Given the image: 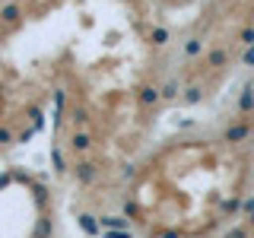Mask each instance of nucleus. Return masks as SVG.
<instances>
[{
    "label": "nucleus",
    "instance_id": "obj_1",
    "mask_svg": "<svg viewBox=\"0 0 254 238\" xmlns=\"http://www.w3.org/2000/svg\"><path fill=\"white\" fill-rule=\"evenodd\" d=\"M245 137H248V124H232V127L226 130V140H229V143H242Z\"/></svg>",
    "mask_w": 254,
    "mask_h": 238
},
{
    "label": "nucleus",
    "instance_id": "obj_2",
    "mask_svg": "<svg viewBox=\"0 0 254 238\" xmlns=\"http://www.w3.org/2000/svg\"><path fill=\"white\" fill-rule=\"evenodd\" d=\"M159 99H162V92H159L156 86H143V89H140V102H143V105H156Z\"/></svg>",
    "mask_w": 254,
    "mask_h": 238
},
{
    "label": "nucleus",
    "instance_id": "obj_3",
    "mask_svg": "<svg viewBox=\"0 0 254 238\" xmlns=\"http://www.w3.org/2000/svg\"><path fill=\"white\" fill-rule=\"evenodd\" d=\"M251 108H254V86H248L238 99V111H251Z\"/></svg>",
    "mask_w": 254,
    "mask_h": 238
},
{
    "label": "nucleus",
    "instance_id": "obj_4",
    "mask_svg": "<svg viewBox=\"0 0 254 238\" xmlns=\"http://www.w3.org/2000/svg\"><path fill=\"white\" fill-rule=\"evenodd\" d=\"M226 60H229V54L222 51V48H216V51H210V54H206V63H210V67H222Z\"/></svg>",
    "mask_w": 254,
    "mask_h": 238
},
{
    "label": "nucleus",
    "instance_id": "obj_5",
    "mask_svg": "<svg viewBox=\"0 0 254 238\" xmlns=\"http://www.w3.org/2000/svg\"><path fill=\"white\" fill-rule=\"evenodd\" d=\"M0 19H3V22H16V19H19V6H16V3L3 6V10H0Z\"/></svg>",
    "mask_w": 254,
    "mask_h": 238
},
{
    "label": "nucleus",
    "instance_id": "obj_6",
    "mask_svg": "<svg viewBox=\"0 0 254 238\" xmlns=\"http://www.w3.org/2000/svg\"><path fill=\"white\" fill-rule=\"evenodd\" d=\"M149 42L153 45H169V29H153L149 32Z\"/></svg>",
    "mask_w": 254,
    "mask_h": 238
},
{
    "label": "nucleus",
    "instance_id": "obj_7",
    "mask_svg": "<svg viewBox=\"0 0 254 238\" xmlns=\"http://www.w3.org/2000/svg\"><path fill=\"white\" fill-rule=\"evenodd\" d=\"M200 51H203V42H200V38H190V42L185 45V54H188V58H197Z\"/></svg>",
    "mask_w": 254,
    "mask_h": 238
},
{
    "label": "nucleus",
    "instance_id": "obj_8",
    "mask_svg": "<svg viewBox=\"0 0 254 238\" xmlns=\"http://www.w3.org/2000/svg\"><path fill=\"white\" fill-rule=\"evenodd\" d=\"M200 99H203V89H197V86H190V89L185 92V105H197Z\"/></svg>",
    "mask_w": 254,
    "mask_h": 238
},
{
    "label": "nucleus",
    "instance_id": "obj_9",
    "mask_svg": "<svg viewBox=\"0 0 254 238\" xmlns=\"http://www.w3.org/2000/svg\"><path fill=\"white\" fill-rule=\"evenodd\" d=\"M89 133H73V149H89Z\"/></svg>",
    "mask_w": 254,
    "mask_h": 238
},
{
    "label": "nucleus",
    "instance_id": "obj_10",
    "mask_svg": "<svg viewBox=\"0 0 254 238\" xmlns=\"http://www.w3.org/2000/svg\"><path fill=\"white\" fill-rule=\"evenodd\" d=\"M79 226H83V232H89V235L99 232V226H95V219H92V216H79Z\"/></svg>",
    "mask_w": 254,
    "mask_h": 238
},
{
    "label": "nucleus",
    "instance_id": "obj_11",
    "mask_svg": "<svg viewBox=\"0 0 254 238\" xmlns=\"http://www.w3.org/2000/svg\"><path fill=\"white\" fill-rule=\"evenodd\" d=\"M102 226H111V229H124V226H127V219H121V216H105V219H102Z\"/></svg>",
    "mask_w": 254,
    "mask_h": 238
},
{
    "label": "nucleus",
    "instance_id": "obj_12",
    "mask_svg": "<svg viewBox=\"0 0 254 238\" xmlns=\"http://www.w3.org/2000/svg\"><path fill=\"white\" fill-rule=\"evenodd\" d=\"M159 92H162V99H175V95H178V83H165Z\"/></svg>",
    "mask_w": 254,
    "mask_h": 238
},
{
    "label": "nucleus",
    "instance_id": "obj_13",
    "mask_svg": "<svg viewBox=\"0 0 254 238\" xmlns=\"http://www.w3.org/2000/svg\"><path fill=\"white\" fill-rule=\"evenodd\" d=\"M92 165H79V181H92Z\"/></svg>",
    "mask_w": 254,
    "mask_h": 238
},
{
    "label": "nucleus",
    "instance_id": "obj_14",
    "mask_svg": "<svg viewBox=\"0 0 254 238\" xmlns=\"http://www.w3.org/2000/svg\"><path fill=\"white\" fill-rule=\"evenodd\" d=\"M248 67H254V45H248V51H245V58H242Z\"/></svg>",
    "mask_w": 254,
    "mask_h": 238
},
{
    "label": "nucleus",
    "instance_id": "obj_15",
    "mask_svg": "<svg viewBox=\"0 0 254 238\" xmlns=\"http://www.w3.org/2000/svg\"><path fill=\"white\" fill-rule=\"evenodd\" d=\"M242 42H245V45H254V29H245V32H242Z\"/></svg>",
    "mask_w": 254,
    "mask_h": 238
},
{
    "label": "nucleus",
    "instance_id": "obj_16",
    "mask_svg": "<svg viewBox=\"0 0 254 238\" xmlns=\"http://www.w3.org/2000/svg\"><path fill=\"white\" fill-rule=\"evenodd\" d=\"M73 121H76V124H86V111H83V108L73 111Z\"/></svg>",
    "mask_w": 254,
    "mask_h": 238
},
{
    "label": "nucleus",
    "instance_id": "obj_17",
    "mask_svg": "<svg viewBox=\"0 0 254 238\" xmlns=\"http://www.w3.org/2000/svg\"><path fill=\"white\" fill-rule=\"evenodd\" d=\"M226 238H248V235H245V229H232V232H229Z\"/></svg>",
    "mask_w": 254,
    "mask_h": 238
},
{
    "label": "nucleus",
    "instance_id": "obj_18",
    "mask_svg": "<svg viewBox=\"0 0 254 238\" xmlns=\"http://www.w3.org/2000/svg\"><path fill=\"white\" fill-rule=\"evenodd\" d=\"M245 210H248V213H254V197H251L248 203H245Z\"/></svg>",
    "mask_w": 254,
    "mask_h": 238
},
{
    "label": "nucleus",
    "instance_id": "obj_19",
    "mask_svg": "<svg viewBox=\"0 0 254 238\" xmlns=\"http://www.w3.org/2000/svg\"><path fill=\"white\" fill-rule=\"evenodd\" d=\"M251 226H254V213H251Z\"/></svg>",
    "mask_w": 254,
    "mask_h": 238
}]
</instances>
